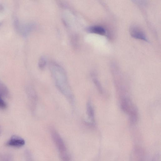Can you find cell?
Listing matches in <instances>:
<instances>
[{"instance_id":"5","label":"cell","mask_w":161,"mask_h":161,"mask_svg":"<svg viewBox=\"0 0 161 161\" xmlns=\"http://www.w3.org/2000/svg\"><path fill=\"white\" fill-rule=\"evenodd\" d=\"M25 140L21 137L16 135L13 136L7 141L6 145L7 146L19 148L25 145Z\"/></svg>"},{"instance_id":"2","label":"cell","mask_w":161,"mask_h":161,"mask_svg":"<svg viewBox=\"0 0 161 161\" xmlns=\"http://www.w3.org/2000/svg\"><path fill=\"white\" fill-rule=\"evenodd\" d=\"M120 103L122 110L128 116L131 124L135 125L138 120V111L135 106L128 96L120 98Z\"/></svg>"},{"instance_id":"12","label":"cell","mask_w":161,"mask_h":161,"mask_svg":"<svg viewBox=\"0 0 161 161\" xmlns=\"http://www.w3.org/2000/svg\"><path fill=\"white\" fill-rule=\"evenodd\" d=\"M3 161H13V158L10 155H7L4 158Z\"/></svg>"},{"instance_id":"11","label":"cell","mask_w":161,"mask_h":161,"mask_svg":"<svg viewBox=\"0 0 161 161\" xmlns=\"http://www.w3.org/2000/svg\"><path fill=\"white\" fill-rule=\"evenodd\" d=\"M7 107L6 102L3 99V97L0 96V109L3 110L6 109Z\"/></svg>"},{"instance_id":"4","label":"cell","mask_w":161,"mask_h":161,"mask_svg":"<svg viewBox=\"0 0 161 161\" xmlns=\"http://www.w3.org/2000/svg\"><path fill=\"white\" fill-rule=\"evenodd\" d=\"M130 32L131 36L133 38L146 42L148 41L146 35L138 26H131L130 29Z\"/></svg>"},{"instance_id":"3","label":"cell","mask_w":161,"mask_h":161,"mask_svg":"<svg viewBox=\"0 0 161 161\" xmlns=\"http://www.w3.org/2000/svg\"><path fill=\"white\" fill-rule=\"evenodd\" d=\"M50 132L54 142L59 151L62 160L63 161H69L70 158L66 152L65 144L61 137L56 130L54 129H51Z\"/></svg>"},{"instance_id":"13","label":"cell","mask_w":161,"mask_h":161,"mask_svg":"<svg viewBox=\"0 0 161 161\" xmlns=\"http://www.w3.org/2000/svg\"><path fill=\"white\" fill-rule=\"evenodd\" d=\"M3 8V7L2 6L0 5V10H2Z\"/></svg>"},{"instance_id":"6","label":"cell","mask_w":161,"mask_h":161,"mask_svg":"<svg viewBox=\"0 0 161 161\" xmlns=\"http://www.w3.org/2000/svg\"><path fill=\"white\" fill-rule=\"evenodd\" d=\"M87 112L89 123L87 125L89 126L94 127L95 125V113L91 102L89 100L87 104Z\"/></svg>"},{"instance_id":"1","label":"cell","mask_w":161,"mask_h":161,"mask_svg":"<svg viewBox=\"0 0 161 161\" xmlns=\"http://www.w3.org/2000/svg\"><path fill=\"white\" fill-rule=\"evenodd\" d=\"M51 70L57 89L70 102L73 103L74 96L64 70L57 66H54Z\"/></svg>"},{"instance_id":"9","label":"cell","mask_w":161,"mask_h":161,"mask_svg":"<svg viewBox=\"0 0 161 161\" xmlns=\"http://www.w3.org/2000/svg\"><path fill=\"white\" fill-rule=\"evenodd\" d=\"M92 80L95 86L98 91L100 94H103V89L100 82L98 79V78L96 77L95 74H92Z\"/></svg>"},{"instance_id":"8","label":"cell","mask_w":161,"mask_h":161,"mask_svg":"<svg viewBox=\"0 0 161 161\" xmlns=\"http://www.w3.org/2000/svg\"><path fill=\"white\" fill-rule=\"evenodd\" d=\"M9 94L8 89L4 84L0 82V96L2 97H8Z\"/></svg>"},{"instance_id":"10","label":"cell","mask_w":161,"mask_h":161,"mask_svg":"<svg viewBox=\"0 0 161 161\" xmlns=\"http://www.w3.org/2000/svg\"><path fill=\"white\" fill-rule=\"evenodd\" d=\"M29 91L30 99L32 101L33 105L35 106L38 100V97L36 92L33 88H29Z\"/></svg>"},{"instance_id":"7","label":"cell","mask_w":161,"mask_h":161,"mask_svg":"<svg viewBox=\"0 0 161 161\" xmlns=\"http://www.w3.org/2000/svg\"><path fill=\"white\" fill-rule=\"evenodd\" d=\"M89 30L90 32L104 35L106 33L105 29L103 27L100 26H95L90 27Z\"/></svg>"}]
</instances>
